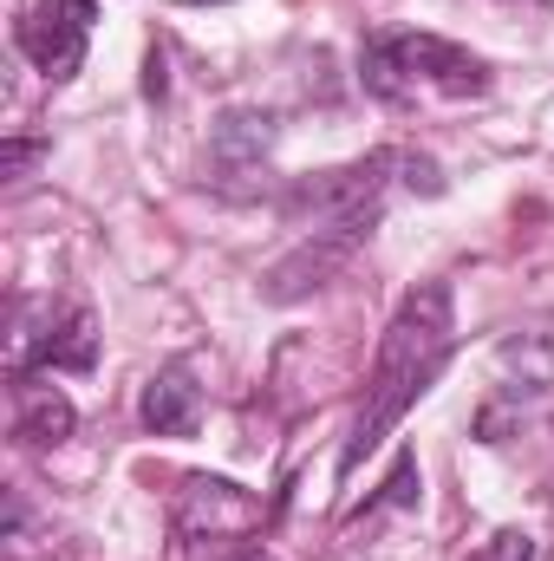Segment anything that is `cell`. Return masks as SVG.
<instances>
[{"mask_svg": "<svg viewBox=\"0 0 554 561\" xmlns=\"http://www.w3.org/2000/svg\"><path fill=\"white\" fill-rule=\"evenodd\" d=\"M366 92L385 105H424V99H483L489 92V66L476 53H463L457 39L437 33H372L366 39Z\"/></svg>", "mask_w": 554, "mask_h": 561, "instance_id": "7a4b0ae2", "label": "cell"}, {"mask_svg": "<svg viewBox=\"0 0 554 561\" xmlns=\"http://www.w3.org/2000/svg\"><path fill=\"white\" fill-rule=\"evenodd\" d=\"M242 561H268V556H262V549H255V556H242Z\"/></svg>", "mask_w": 554, "mask_h": 561, "instance_id": "30bf717a", "label": "cell"}, {"mask_svg": "<svg viewBox=\"0 0 554 561\" xmlns=\"http://www.w3.org/2000/svg\"><path fill=\"white\" fill-rule=\"evenodd\" d=\"M92 359H99V327H92L85 307L46 313V327L20 320L13 340H7V373L13 379H26L33 366H46V373H92Z\"/></svg>", "mask_w": 554, "mask_h": 561, "instance_id": "277c9868", "label": "cell"}, {"mask_svg": "<svg viewBox=\"0 0 554 561\" xmlns=\"http://www.w3.org/2000/svg\"><path fill=\"white\" fill-rule=\"evenodd\" d=\"M138 419L143 431H157V437H189L196 431V419H203V392H196V379L189 373H157L150 386H143L138 399Z\"/></svg>", "mask_w": 554, "mask_h": 561, "instance_id": "8992f818", "label": "cell"}, {"mask_svg": "<svg viewBox=\"0 0 554 561\" xmlns=\"http://www.w3.org/2000/svg\"><path fill=\"white\" fill-rule=\"evenodd\" d=\"M450 353H457V300H450V280H424V287H412L399 300L392 327L379 333V359H372L366 405L353 419V437L339 450V477H353L392 437V424L417 405V392L443 373Z\"/></svg>", "mask_w": 554, "mask_h": 561, "instance_id": "6da1fadb", "label": "cell"}, {"mask_svg": "<svg viewBox=\"0 0 554 561\" xmlns=\"http://www.w3.org/2000/svg\"><path fill=\"white\" fill-rule=\"evenodd\" d=\"M20 386V405H13V437L20 444H66L72 437V399L59 392V386H26V379H13Z\"/></svg>", "mask_w": 554, "mask_h": 561, "instance_id": "52a82bcc", "label": "cell"}, {"mask_svg": "<svg viewBox=\"0 0 554 561\" xmlns=\"http://www.w3.org/2000/svg\"><path fill=\"white\" fill-rule=\"evenodd\" d=\"M92 20H99V0H39L26 20H20V53L59 85L85 66V46H92Z\"/></svg>", "mask_w": 554, "mask_h": 561, "instance_id": "5b68a950", "label": "cell"}, {"mask_svg": "<svg viewBox=\"0 0 554 561\" xmlns=\"http://www.w3.org/2000/svg\"><path fill=\"white\" fill-rule=\"evenodd\" d=\"M33 157H39V144L13 138V144H7V150H0V170H7V176H20V170H26V163H33Z\"/></svg>", "mask_w": 554, "mask_h": 561, "instance_id": "9c48e42d", "label": "cell"}, {"mask_svg": "<svg viewBox=\"0 0 554 561\" xmlns=\"http://www.w3.org/2000/svg\"><path fill=\"white\" fill-rule=\"evenodd\" d=\"M262 523H268L262 496H249V490L229 483V477H189L183 496H176V510H170V536H176V556L183 561L255 556Z\"/></svg>", "mask_w": 554, "mask_h": 561, "instance_id": "3957f363", "label": "cell"}, {"mask_svg": "<svg viewBox=\"0 0 554 561\" xmlns=\"http://www.w3.org/2000/svg\"><path fill=\"white\" fill-rule=\"evenodd\" d=\"M470 561H535V536L529 529H496Z\"/></svg>", "mask_w": 554, "mask_h": 561, "instance_id": "ba28073f", "label": "cell"}]
</instances>
